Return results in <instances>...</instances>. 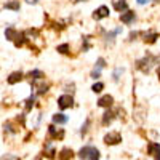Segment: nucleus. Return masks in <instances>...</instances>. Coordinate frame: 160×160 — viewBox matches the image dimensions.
Returning <instances> with one entry per match:
<instances>
[{
	"mask_svg": "<svg viewBox=\"0 0 160 160\" xmlns=\"http://www.w3.org/2000/svg\"><path fill=\"white\" fill-rule=\"evenodd\" d=\"M120 21L125 22V24H131L135 21V11H125L120 15Z\"/></svg>",
	"mask_w": 160,
	"mask_h": 160,
	"instance_id": "nucleus-9",
	"label": "nucleus"
},
{
	"mask_svg": "<svg viewBox=\"0 0 160 160\" xmlns=\"http://www.w3.org/2000/svg\"><path fill=\"white\" fill-rule=\"evenodd\" d=\"M72 2H80V0H72Z\"/></svg>",
	"mask_w": 160,
	"mask_h": 160,
	"instance_id": "nucleus-30",
	"label": "nucleus"
},
{
	"mask_svg": "<svg viewBox=\"0 0 160 160\" xmlns=\"http://www.w3.org/2000/svg\"><path fill=\"white\" fill-rule=\"evenodd\" d=\"M102 88H104V85H102L101 82H98V83H95V85H93V87H91V90H93V91H95V93H99V91H101Z\"/></svg>",
	"mask_w": 160,
	"mask_h": 160,
	"instance_id": "nucleus-20",
	"label": "nucleus"
},
{
	"mask_svg": "<svg viewBox=\"0 0 160 160\" xmlns=\"http://www.w3.org/2000/svg\"><path fill=\"white\" fill-rule=\"evenodd\" d=\"M136 2H138L139 5H146V3H149L151 0H136Z\"/></svg>",
	"mask_w": 160,
	"mask_h": 160,
	"instance_id": "nucleus-27",
	"label": "nucleus"
},
{
	"mask_svg": "<svg viewBox=\"0 0 160 160\" xmlns=\"http://www.w3.org/2000/svg\"><path fill=\"white\" fill-rule=\"evenodd\" d=\"M158 61H160V56H151V55H148V56H144L142 59H139L136 62V68L139 71H142V72H149L152 69V66L157 64Z\"/></svg>",
	"mask_w": 160,
	"mask_h": 160,
	"instance_id": "nucleus-1",
	"label": "nucleus"
},
{
	"mask_svg": "<svg viewBox=\"0 0 160 160\" xmlns=\"http://www.w3.org/2000/svg\"><path fill=\"white\" fill-rule=\"evenodd\" d=\"M109 16V8L108 7H99L95 13H93V19H96V21H99V19H102V18H108Z\"/></svg>",
	"mask_w": 160,
	"mask_h": 160,
	"instance_id": "nucleus-6",
	"label": "nucleus"
},
{
	"mask_svg": "<svg viewBox=\"0 0 160 160\" xmlns=\"http://www.w3.org/2000/svg\"><path fill=\"white\" fill-rule=\"evenodd\" d=\"M120 141H122V136H120L118 131H111L108 133V135L104 136V142L108 146H114V144H118Z\"/></svg>",
	"mask_w": 160,
	"mask_h": 160,
	"instance_id": "nucleus-4",
	"label": "nucleus"
},
{
	"mask_svg": "<svg viewBox=\"0 0 160 160\" xmlns=\"http://www.w3.org/2000/svg\"><path fill=\"white\" fill-rule=\"evenodd\" d=\"M34 90L37 95H43V93L48 90V83H45V80L40 77V78H34V83H32Z\"/></svg>",
	"mask_w": 160,
	"mask_h": 160,
	"instance_id": "nucleus-3",
	"label": "nucleus"
},
{
	"mask_svg": "<svg viewBox=\"0 0 160 160\" xmlns=\"http://www.w3.org/2000/svg\"><path fill=\"white\" fill-rule=\"evenodd\" d=\"M112 118H114V112L108 111V112L104 114V117H102V125H109L112 122Z\"/></svg>",
	"mask_w": 160,
	"mask_h": 160,
	"instance_id": "nucleus-14",
	"label": "nucleus"
},
{
	"mask_svg": "<svg viewBox=\"0 0 160 160\" xmlns=\"http://www.w3.org/2000/svg\"><path fill=\"white\" fill-rule=\"evenodd\" d=\"M112 102H114V98H112L111 95H106V96L99 98V101H98V106H99V108H111V106H112Z\"/></svg>",
	"mask_w": 160,
	"mask_h": 160,
	"instance_id": "nucleus-8",
	"label": "nucleus"
},
{
	"mask_svg": "<svg viewBox=\"0 0 160 160\" xmlns=\"http://www.w3.org/2000/svg\"><path fill=\"white\" fill-rule=\"evenodd\" d=\"M16 35H18V32L13 29V28H10V29H7V32H5V37L8 38V40H15L16 38Z\"/></svg>",
	"mask_w": 160,
	"mask_h": 160,
	"instance_id": "nucleus-15",
	"label": "nucleus"
},
{
	"mask_svg": "<svg viewBox=\"0 0 160 160\" xmlns=\"http://www.w3.org/2000/svg\"><path fill=\"white\" fill-rule=\"evenodd\" d=\"M58 106H59L61 109H69V108H72V106H74L72 96H71V95H62V96H59Z\"/></svg>",
	"mask_w": 160,
	"mask_h": 160,
	"instance_id": "nucleus-5",
	"label": "nucleus"
},
{
	"mask_svg": "<svg viewBox=\"0 0 160 160\" xmlns=\"http://www.w3.org/2000/svg\"><path fill=\"white\" fill-rule=\"evenodd\" d=\"M157 75H158V80H160V68H158V71H157Z\"/></svg>",
	"mask_w": 160,
	"mask_h": 160,
	"instance_id": "nucleus-29",
	"label": "nucleus"
},
{
	"mask_svg": "<svg viewBox=\"0 0 160 160\" xmlns=\"http://www.w3.org/2000/svg\"><path fill=\"white\" fill-rule=\"evenodd\" d=\"M48 131H50V136H51V138H59V139H61V138L64 136V131H58L53 125L48 128Z\"/></svg>",
	"mask_w": 160,
	"mask_h": 160,
	"instance_id": "nucleus-12",
	"label": "nucleus"
},
{
	"mask_svg": "<svg viewBox=\"0 0 160 160\" xmlns=\"http://www.w3.org/2000/svg\"><path fill=\"white\" fill-rule=\"evenodd\" d=\"M32 106H34V96H31L28 101H26V111H31Z\"/></svg>",
	"mask_w": 160,
	"mask_h": 160,
	"instance_id": "nucleus-22",
	"label": "nucleus"
},
{
	"mask_svg": "<svg viewBox=\"0 0 160 160\" xmlns=\"http://www.w3.org/2000/svg\"><path fill=\"white\" fill-rule=\"evenodd\" d=\"M101 75V69L99 68H95V69H93V72H91V77L93 78H98Z\"/></svg>",
	"mask_w": 160,
	"mask_h": 160,
	"instance_id": "nucleus-24",
	"label": "nucleus"
},
{
	"mask_svg": "<svg viewBox=\"0 0 160 160\" xmlns=\"http://www.w3.org/2000/svg\"><path fill=\"white\" fill-rule=\"evenodd\" d=\"M88 123H90V122L87 120V122H85V125L82 127V135H85V131H87V127H88Z\"/></svg>",
	"mask_w": 160,
	"mask_h": 160,
	"instance_id": "nucleus-26",
	"label": "nucleus"
},
{
	"mask_svg": "<svg viewBox=\"0 0 160 160\" xmlns=\"http://www.w3.org/2000/svg\"><path fill=\"white\" fill-rule=\"evenodd\" d=\"M26 2H28V3H32V5H34V3H37V0H26Z\"/></svg>",
	"mask_w": 160,
	"mask_h": 160,
	"instance_id": "nucleus-28",
	"label": "nucleus"
},
{
	"mask_svg": "<svg viewBox=\"0 0 160 160\" xmlns=\"http://www.w3.org/2000/svg\"><path fill=\"white\" fill-rule=\"evenodd\" d=\"M122 74H123V69H122V68H117V69L114 71V80H118Z\"/></svg>",
	"mask_w": 160,
	"mask_h": 160,
	"instance_id": "nucleus-23",
	"label": "nucleus"
},
{
	"mask_svg": "<svg viewBox=\"0 0 160 160\" xmlns=\"http://www.w3.org/2000/svg\"><path fill=\"white\" fill-rule=\"evenodd\" d=\"M72 155H74V152H72V151H69V149H64V151L61 152L59 158H72Z\"/></svg>",
	"mask_w": 160,
	"mask_h": 160,
	"instance_id": "nucleus-17",
	"label": "nucleus"
},
{
	"mask_svg": "<svg viewBox=\"0 0 160 160\" xmlns=\"http://www.w3.org/2000/svg\"><path fill=\"white\" fill-rule=\"evenodd\" d=\"M21 80H22V74H21V72H13V74L8 77V83H10V85H15V83L21 82Z\"/></svg>",
	"mask_w": 160,
	"mask_h": 160,
	"instance_id": "nucleus-11",
	"label": "nucleus"
},
{
	"mask_svg": "<svg viewBox=\"0 0 160 160\" xmlns=\"http://www.w3.org/2000/svg\"><path fill=\"white\" fill-rule=\"evenodd\" d=\"M144 40H146V42H149V43H154L155 40H157V34H155V32L146 34V35H144Z\"/></svg>",
	"mask_w": 160,
	"mask_h": 160,
	"instance_id": "nucleus-16",
	"label": "nucleus"
},
{
	"mask_svg": "<svg viewBox=\"0 0 160 160\" xmlns=\"http://www.w3.org/2000/svg\"><path fill=\"white\" fill-rule=\"evenodd\" d=\"M148 154L152 155L154 158H160V144L151 142V144L148 146Z\"/></svg>",
	"mask_w": 160,
	"mask_h": 160,
	"instance_id": "nucleus-7",
	"label": "nucleus"
},
{
	"mask_svg": "<svg viewBox=\"0 0 160 160\" xmlns=\"http://www.w3.org/2000/svg\"><path fill=\"white\" fill-rule=\"evenodd\" d=\"M58 51H59V53H62V55H68V53H69V45H68V43L59 45V47H58Z\"/></svg>",
	"mask_w": 160,
	"mask_h": 160,
	"instance_id": "nucleus-19",
	"label": "nucleus"
},
{
	"mask_svg": "<svg viewBox=\"0 0 160 160\" xmlns=\"http://www.w3.org/2000/svg\"><path fill=\"white\" fill-rule=\"evenodd\" d=\"M68 117H66L64 114H55L53 115V123H58V125H64V123H68Z\"/></svg>",
	"mask_w": 160,
	"mask_h": 160,
	"instance_id": "nucleus-10",
	"label": "nucleus"
},
{
	"mask_svg": "<svg viewBox=\"0 0 160 160\" xmlns=\"http://www.w3.org/2000/svg\"><path fill=\"white\" fill-rule=\"evenodd\" d=\"M104 66H106V61H104L102 58H99V59L96 61V68H99V69H102V68H104Z\"/></svg>",
	"mask_w": 160,
	"mask_h": 160,
	"instance_id": "nucleus-25",
	"label": "nucleus"
},
{
	"mask_svg": "<svg viewBox=\"0 0 160 160\" xmlns=\"http://www.w3.org/2000/svg\"><path fill=\"white\" fill-rule=\"evenodd\" d=\"M127 0H117V2L114 3V8L117 10V11H123V10H127Z\"/></svg>",
	"mask_w": 160,
	"mask_h": 160,
	"instance_id": "nucleus-13",
	"label": "nucleus"
},
{
	"mask_svg": "<svg viewBox=\"0 0 160 160\" xmlns=\"http://www.w3.org/2000/svg\"><path fill=\"white\" fill-rule=\"evenodd\" d=\"M78 157L87 158V160H96V158H99V151L96 148H93V146H85V148L80 149Z\"/></svg>",
	"mask_w": 160,
	"mask_h": 160,
	"instance_id": "nucleus-2",
	"label": "nucleus"
},
{
	"mask_svg": "<svg viewBox=\"0 0 160 160\" xmlns=\"http://www.w3.org/2000/svg\"><path fill=\"white\" fill-rule=\"evenodd\" d=\"M5 8L8 10H19V2H10V3H5Z\"/></svg>",
	"mask_w": 160,
	"mask_h": 160,
	"instance_id": "nucleus-18",
	"label": "nucleus"
},
{
	"mask_svg": "<svg viewBox=\"0 0 160 160\" xmlns=\"http://www.w3.org/2000/svg\"><path fill=\"white\" fill-rule=\"evenodd\" d=\"M29 77L31 78H40V77H43V74L40 71H32V72H29Z\"/></svg>",
	"mask_w": 160,
	"mask_h": 160,
	"instance_id": "nucleus-21",
	"label": "nucleus"
}]
</instances>
